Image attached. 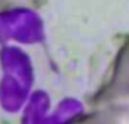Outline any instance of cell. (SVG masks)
<instances>
[{
  "instance_id": "cell-1",
  "label": "cell",
  "mask_w": 129,
  "mask_h": 124,
  "mask_svg": "<svg viewBox=\"0 0 129 124\" xmlns=\"http://www.w3.org/2000/svg\"><path fill=\"white\" fill-rule=\"evenodd\" d=\"M95 72L86 96L90 108L129 102V33L116 34L107 43Z\"/></svg>"
},
{
  "instance_id": "cell-3",
  "label": "cell",
  "mask_w": 129,
  "mask_h": 124,
  "mask_svg": "<svg viewBox=\"0 0 129 124\" xmlns=\"http://www.w3.org/2000/svg\"><path fill=\"white\" fill-rule=\"evenodd\" d=\"M48 0H0V12L14 9H39Z\"/></svg>"
},
{
  "instance_id": "cell-2",
  "label": "cell",
  "mask_w": 129,
  "mask_h": 124,
  "mask_svg": "<svg viewBox=\"0 0 129 124\" xmlns=\"http://www.w3.org/2000/svg\"><path fill=\"white\" fill-rule=\"evenodd\" d=\"M66 124H129V102L93 106L71 118Z\"/></svg>"
}]
</instances>
